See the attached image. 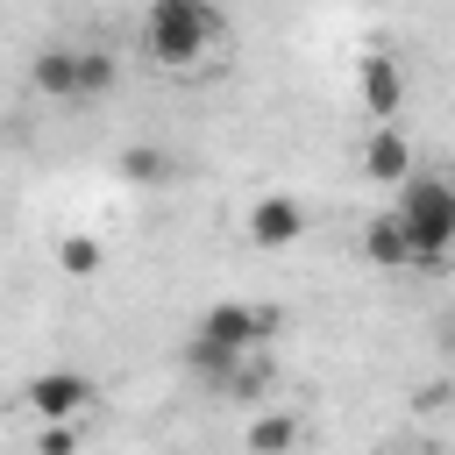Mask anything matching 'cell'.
Returning <instances> with one entry per match:
<instances>
[{
	"label": "cell",
	"mask_w": 455,
	"mask_h": 455,
	"mask_svg": "<svg viewBox=\"0 0 455 455\" xmlns=\"http://www.w3.org/2000/svg\"><path fill=\"white\" fill-rule=\"evenodd\" d=\"M284 320H277V306H213L206 320H199V334L185 341V363L220 391L228 384V370L242 363V355H256V348H270V334H277Z\"/></svg>",
	"instance_id": "6da1fadb"
},
{
	"label": "cell",
	"mask_w": 455,
	"mask_h": 455,
	"mask_svg": "<svg viewBox=\"0 0 455 455\" xmlns=\"http://www.w3.org/2000/svg\"><path fill=\"white\" fill-rule=\"evenodd\" d=\"M142 43L156 64H199L213 43H228V14L213 0H149Z\"/></svg>",
	"instance_id": "7a4b0ae2"
},
{
	"label": "cell",
	"mask_w": 455,
	"mask_h": 455,
	"mask_svg": "<svg viewBox=\"0 0 455 455\" xmlns=\"http://www.w3.org/2000/svg\"><path fill=\"white\" fill-rule=\"evenodd\" d=\"M398 228L412 242V263H441L455 249V178H434V171H412L398 185Z\"/></svg>",
	"instance_id": "3957f363"
},
{
	"label": "cell",
	"mask_w": 455,
	"mask_h": 455,
	"mask_svg": "<svg viewBox=\"0 0 455 455\" xmlns=\"http://www.w3.org/2000/svg\"><path fill=\"white\" fill-rule=\"evenodd\" d=\"M100 384L85 370H36L21 384V405L36 412V427H78V412H92Z\"/></svg>",
	"instance_id": "277c9868"
},
{
	"label": "cell",
	"mask_w": 455,
	"mask_h": 455,
	"mask_svg": "<svg viewBox=\"0 0 455 455\" xmlns=\"http://www.w3.org/2000/svg\"><path fill=\"white\" fill-rule=\"evenodd\" d=\"M242 228H249V242H256V249H291V242L306 235V206H299L291 192H263V199L249 206V220H242Z\"/></svg>",
	"instance_id": "5b68a950"
},
{
	"label": "cell",
	"mask_w": 455,
	"mask_h": 455,
	"mask_svg": "<svg viewBox=\"0 0 455 455\" xmlns=\"http://www.w3.org/2000/svg\"><path fill=\"white\" fill-rule=\"evenodd\" d=\"M355 78H363V107L377 114V128L398 121V107H405V71H398V57H391V50H370Z\"/></svg>",
	"instance_id": "8992f818"
},
{
	"label": "cell",
	"mask_w": 455,
	"mask_h": 455,
	"mask_svg": "<svg viewBox=\"0 0 455 455\" xmlns=\"http://www.w3.org/2000/svg\"><path fill=\"white\" fill-rule=\"evenodd\" d=\"M363 178H377V185H405V178H412V142L398 135V121L370 128V142H363Z\"/></svg>",
	"instance_id": "52a82bcc"
},
{
	"label": "cell",
	"mask_w": 455,
	"mask_h": 455,
	"mask_svg": "<svg viewBox=\"0 0 455 455\" xmlns=\"http://www.w3.org/2000/svg\"><path fill=\"white\" fill-rule=\"evenodd\" d=\"M28 85L50 92V100H78V50L71 43H43L28 57Z\"/></svg>",
	"instance_id": "ba28073f"
},
{
	"label": "cell",
	"mask_w": 455,
	"mask_h": 455,
	"mask_svg": "<svg viewBox=\"0 0 455 455\" xmlns=\"http://www.w3.org/2000/svg\"><path fill=\"white\" fill-rule=\"evenodd\" d=\"M363 256H370L377 270H405V263H412V242H405V228H398L391 206L370 213V228H363Z\"/></svg>",
	"instance_id": "9c48e42d"
},
{
	"label": "cell",
	"mask_w": 455,
	"mask_h": 455,
	"mask_svg": "<svg viewBox=\"0 0 455 455\" xmlns=\"http://www.w3.org/2000/svg\"><path fill=\"white\" fill-rule=\"evenodd\" d=\"M114 171H121L128 185H164V178H171V156H164L156 142H128V149L114 156Z\"/></svg>",
	"instance_id": "30bf717a"
},
{
	"label": "cell",
	"mask_w": 455,
	"mask_h": 455,
	"mask_svg": "<svg viewBox=\"0 0 455 455\" xmlns=\"http://www.w3.org/2000/svg\"><path fill=\"white\" fill-rule=\"evenodd\" d=\"M291 448H299V419L291 412H263L249 427V455H291Z\"/></svg>",
	"instance_id": "8fae6325"
},
{
	"label": "cell",
	"mask_w": 455,
	"mask_h": 455,
	"mask_svg": "<svg viewBox=\"0 0 455 455\" xmlns=\"http://www.w3.org/2000/svg\"><path fill=\"white\" fill-rule=\"evenodd\" d=\"M100 263H107V256H100L92 235H57V270H64V277L85 284V277H100Z\"/></svg>",
	"instance_id": "7c38bea8"
},
{
	"label": "cell",
	"mask_w": 455,
	"mask_h": 455,
	"mask_svg": "<svg viewBox=\"0 0 455 455\" xmlns=\"http://www.w3.org/2000/svg\"><path fill=\"white\" fill-rule=\"evenodd\" d=\"M270 391V355L256 348V355H242L235 370H228V384H220V398H263Z\"/></svg>",
	"instance_id": "4fadbf2b"
},
{
	"label": "cell",
	"mask_w": 455,
	"mask_h": 455,
	"mask_svg": "<svg viewBox=\"0 0 455 455\" xmlns=\"http://www.w3.org/2000/svg\"><path fill=\"white\" fill-rule=\"evenodd\" d=\"M107 85H114V57L107 50H78V100H92Z\"/></svg>",
	"instance_id": "5bb4252c"
},
{
	"label": "cell",
	"mask_w": 455,
	"mask_h": 455,
	"mask_svg": "<svg viewBox=\"0 0 455 455\" xmlns=\"http://www.w3.org/2000/svg\"><path fill=\"white\" fill-rule=\"evenodd\" d=\"M36 455H78V427H36Z\"/></svg>",
	"instance_id": "9a60e30c"
}]
</instances>
